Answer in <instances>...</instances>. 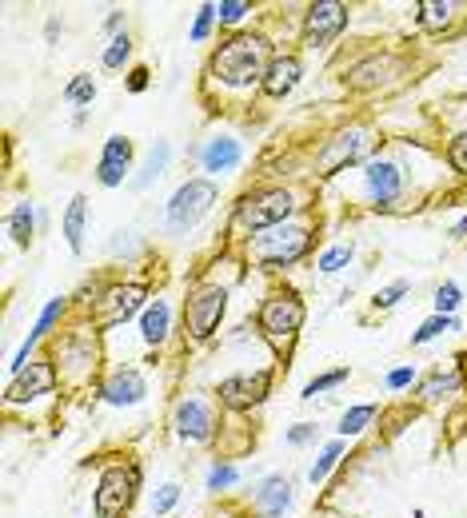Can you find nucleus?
Here are the masks:
<instances>
[{"instance_id":"nucleus-29","label":"nucleus","mask_w":467,"mask_h":518,"mask_svg":"<svg viewBox=\"0 0 467 518\" xmlns=\"http://www.w3.org/2000/svg\"><path fill=\"white\" fill-rule=\"evenodd\" d=\"M467 387V379H464V371L460 367H452V371H436L428 383H424V399H444V395H460Z\"/></svg>"},{"instance_id":"nucleus-21","label":"nucleus","mask_w":467,"mask_h":518,"mask_svg":"<svg viewBox=\"0 0 467 518\" xmlns=\"http://www.w3.org/2000/svg\"><path fill=\"white\" fill-rule=\"evenodd\" d=\"M240 160H244V148H240V140H232V136H212V140L200 148V168L212 172V176L236 172Z\"/></svg>"},{"instance_id":"nucleus-23","label":"nucleus","mask_w":467,"mask_h":518,"mask_svg":"<svg viewBox=\"0 0 467 518\" xmlns=\"http://www.w3.org/2000/svg\"><path fill=\"white\" fill-rule=\"evenodd\" d=\"M168 331H172V307H168V299H152L140 315V339L148 347H160L168 339Z\"/></svg>"},{"instance_id":"nucleus-43","label":"nucleus","mask_w":467,"mask_h":518,"mask_svg":"<svg viewBox=\"0 0 467 518\" xmlns=\"http://www.w3.org/2000/svg\"><path fill=\"white\" fill-rule=\"evenodd\" d=\"M316 439V423H296L292 431H288V443L292 447H304V443H312Z\"/></svg>"},{"instance_id":"nucleus-18","label":"nucleus","mask_w":467,"mask_h":518,"mask_svg":"<svg viewBox=\"0 0 467 518\" xmlns=\"http://www.w3.org/2000/svg\"><path fill=\"white\" fill-rule=\"evenodd\" d=\"M144 395H148V383L136 367H116L100 383V399L108 407H136V403H144Z\"/></svg>"},{"instance_id":"nucleus-48","label":"nucleus","mask_w":467,"mask_h":518,"mask_svg":"<svg viewBox=\"0 0 467 518\" xmlns=\"http://www.w3.org/2000/svg\"><path fill=\"white\" fill-rule=\"evenodd\" d=\"M460 359H464V363H467V355H460Z\"/></svg>"},{"instance_id":"nucleus-12","label":"nucleus","mask_w":467,"mask_h":518,"mask_svg":"<svg viewBox=\"0 0 467 518\" xmlns=\"http://www.w3.org/2000/svg\"><path fill=\"white\" fill-rule=\"evenodd\" d=\"M268 391H272V371H268V367L228 375V379H220V387H216V395H220V403H224L228 411H252V407H260V403L268 399Z\"/></svg>"},{"instance_id":"nucleus-17","label":"nucleus","mask_w":467,"mask_h":518,"mask_svg":"<svg viewBox=\"0 0 467 518\" xmlns=\"http://www.w3.org/2000/svg\"><path fill=\"white\" fill-rule=\"evenodd\" d=\"M132 172V140L128 136H108L96 160V184L100 188H120Z\"/></svg>"},{"instance_id":"nucleus-24","label":"nucleus","mask_w":467,"mask_h":518,"mask_svg":"<svg viewBox=\"0 0 467 518\" xmlns=\"http://www.w3.org/2000/svg\"><path fill=\"white\" fill-rule=\"evenodd\" d=\"M84 228H88V200H84V196H72V200H68V212H64V220H60V232H64L72 256L84 252Z\"/></svg>"},{"instance_id":"nucleus-6","label":"nucleus","mask_w":467,"mask_h":518,"mask_svg":"<svg viewBox=\"0 0 467 518\" xmlns=\"http://www.w3.org/2000/svg\"><path fill=\"white\" fill-rule=\"evenodd\" d=\"M304 319H308V307H304V299H300L292 287L272 291V295L260 303V311H256V327H260V335L272 339V343L296 339L300 327H304Z\"/></svg>"},{"instance_id":"nucleus-40","label":"nucleus","mask_w":467,"mask_h":518,"mask_svg":"<svg viewBox=\"0 0 467 518\" xmlns=\"http://www.w3.org/2000/svg\"><path fill=\"white\" fill-rule=\"evenodd\" d=\"M176 503H180V483H164V487L152 495V515H168Z\"/></svg>"},{"instance_id":"nucleus-28","label":"nucleus","mask_w":467,"mask_h":518,"mask_svg":"<svg viewBox=\"0 0 467 518\" xmlns=\"http://www.w3.org/2000/svg\"><path fill=\"white\" fill-rule=\"evenodd\" d=\"M376 423V403H360V407H348L344 415H340V439H356V435H364L368 427Z\"/></svg>"},{"instance_id":"nucleus-10","label":"nucleus","mask_w":467,"mask_h":518,"mask_svg":"<svg viewBox=\"0 0 467 518\" xmlns=\"http://www.w3.org/2000/svg\"><path fill=\"white\" fill-rule=\"evenodd\" d=\"M372 152V132L368 128H344L332 140H324V148L316 152V176H336L348 164H360Z\"/></svg>"},{"instance_id":"nucleus-22","label":"nucleus","mask_w":467,"mask_h":518,"mask_svg":"<svg viewBox=\"0 0 467 518\" xmlns=\"http://www.w3.org/2000/svg\"><path fill=\"white\" fill-rule=\"evenodd\" d=\"M460 8L464 4H456V0H416V24L424 32H436L440 36V32H448L456 24Z\"/></svg>"},{"instance_id":"nucleus-38","label":"nucleus","mask_w":467,"mask_h":518,"mask_svg":"<svg viewBox=\"0 0 467 518\" xmlns=\"http://www.w3.org/2000/svg\"><path fill=\"white\" fill-rule=\"evenodd\" d=\"M348 379V367H336V371H328V375H320V379H312L308 387H304V395L300 399H316V395H324V391H332V387H340Z\"/></svg>"},{"instance_id":"nucleus-35","label":"nucleus","mask_w":467,"mask_h":518,"mask_svg":"<svg viewBox=\"0 0 467 518\" xmlns=\"http://www.w3.org/2000/svg\"><path fill=\"white\" fill-rule=\"evenodd\" d=\"M216 20H220V4H200L188 36H192L196 44H200V40H208V32H212V24H216Z\"/></svg>"},{"instance_id":"nucleus-19","label":"nucleus","mask_w":467,"mask_h":518,"mask_svg":"<svg viewBox=\"0 0 467 518\" xmlns=\"http://www.w3.org/2000/svg\"><path fill=\"white\" fill-rule=\"evenodd\" d=\"M292 499H296V483L288 475H268L252 495V511L256 518H280L292 507Z\"/></svg>"},{"instance_id":"nucleus-27","label":"nucleus","mask_w":467,"mask_h":518,"mask_svg":"<svg viewBox=\"0 0 467 518\" xmlns=\"http://www.w3.org/2000/svg\"><path fill=\"white\" fill-rule=\"evenodd\" d=\"M448 331H460V315H428L416 331H412V347H424V343H432V339H440V335H448Z\"/></svg>"},{"instance_id":"nucleus-5","label":"nucleus","mask_w":467,"mask_h":518,"mask_svg":"<svg viewBox=\"0 0 467 518\" xmlns=\"http://www.w3.org/2000/svg\"><path fill=\"white\" fill-rule=\"evenodd\" d=\"M52 363L64 387H84L92 383L96 367H100V347H96V327H72L68 335L56 339L52 347Z\"/></svg>"},{"instance_id":"nucleus-16","label":"nucleus","mask_w":467,"mask_h":518,"mask_svg":"<svg viewBox=\"0 0 467 518\" xmlns=\"http://www.w3.org/2000/svg\"><path fill=\"white\" fill-rule=\"evenodd\" d=\"M364 184H368V196H372L376 208H392L400 200V192H404V168L396 160H388V156L368 160L364 164Z\"/></svg>"},{"instance_id":"nucleus-44","label":"nucleus","mask_w":467,"mask_h":518,"mask_svg":"<svg viewBox=\"0 0 467 518\" xmlns=\"http://www.w3.org/2000/svg\"><path fill=\"white\" fill-rule=\"evenodd\" d=\"M148 76H152L148 68H132L128 72V92H144L148 88Z\"/></svg>"},{"instance_id":"nucleus-1","label":"nucleus","mask_w":467,"mask_h":518,"mask_svg":"<svg viewBox=\"0 0 467 518\" xmlns=\"http://www.w3.org/2000/svg\"><path fill=\"white\" fill-rule=\"evenodd\" d=\"M276 60V48L264 32H232L208 56V76L224 88H264V76Z\"/></svg>"},{"instance_id":"nucleus-14","label":"nucleus","mask_w":467,"mask_h":518,"mask_svg":"<svg viewBox=\"0 0 467 518\" xmlns=\"http://www.w3.org/2000/svg\"><path fill=\"white\" fill-rule=\"evenodd\" d=\"M56 383H60L56 363L52 359H32L16 379H8L4 403H28V399H40V395H52Z\"/></svg>"},{"instance_id":"nucleus-7","label":"nucleus","mask_w":467,"mask_h":518,"mask_svg":"<svg viewBox=\"0 0 467 518\" xmlns=\"http://www.w3.org/2000/svg\"><path fill=\"white\" fill-rule=\"evenodd\" d=\"M216 200H220V188H216L212 180H204V176L184 180V184L172 192V200H168V208H164V220H168L172 232H192V228L216 208Z\"/></svg>"},{"instance_id":"nucleus-20","label":"nucleus","mask_w":467,"mask_h":518,"mask_svg":"<svg viewBox=\"0 0 467 518\" xmlns=\"http://www.w3.org/2000/svg\"><path fill=\"white\" fill-rule=\"evenodd\" d=\"M300 76H304V60H300L296 52L276 56V60H272V68H268V76H264V96H272V100L292 96V92H296V84H300Z\"/></svg>"},{"instance_id":"nucleus-31","label":"nucleus","mask_w":467,"mask_h":518,"mask_svg":"<svg viewBox=\"0 0 467 518\" xmlns=\"http://www.w3.org/2000/svg\"><path fill=\"white\" fill-rule=\"evenodd\" d=\"M460 303H464V291H460V283H452V279H444V283L436 287V295H432L436 315H456Z\"/></svg>"},{"instance_id":"nucleus-32","label":"nucleus","mask_w":467,"mask_h":518,"mask_svg":"<svg viewBox=\"0 0 467 518\" xmlns=\"http://www.w3.org/2000/svg\"><path fill=\"white\" fill-rule=\"evenodd\" d=\"M92 96H96V80H92L88 72L72 76V84L64 88V104H72V108H84V104H92Z\"/></svg>"},{"instance_id":"nucleus-11","label":"nucleus","mask_w":467,"mask_h":518,"mask_svg":"<svg viewBox=\"0 0 467 518\" xmlns=\"http://www.w3.org/2000/svg\"><path fill=\"white\" fill-rule=\"evenodd\" d=\"M348 16H352V12H348V4H340V0H320V4H312V8L304 12V28H300L304 44H308V48H328L332 40L344 36Z\"/></svg>"},{"instance_id":"nucleus-42","label":"nucleus","mask_w":467,"mask_h":518,"mask_svg":"<svg viewBox=\"0 0 467 518\" xmlns=\"http://www.w3.org/2000/svg\"><path fill=\"white\" fill-rule=\"evenodd\" d=\"M388 391H404V387H412L416 383V367L408 363V367H396V371H388Z\"/></svg>"},{"instance_id":"nucleus-37","label":"nucleus","mask_w":467,"mask_h":518,"mask_svg":"<svg viewBox=\"0 0 467 518\" xmlns=\"http://www.w3.org/2000/svg\"><path fill=\"white\" fill-rule=\"evenodd\" d=\"M236 479H240V471H236L232 463H212V471H208V483H204V487H208L212 495H220V491H228Z\"/></svg>"},{"instance_id":"nucleus-9","label":"nucleus","mask_w":467,"mask_h":518,"mask_svg":"<svg viewBox=\"0 0 467 518\" xmlns=\"http://www.w3.org/2000/svg\"><path fill=\"white\" fill-rule=\"evenodd\" d=\"M144 299H148V287H144V283H112V287H104V291H100L96 311H92L88 319H92V327H96V331H104V327H120L124 319L144 315V307H148Z\"/></svg>"},{"instance_id":"nucleus-4","label":"nucleus","mask_w":467,"mask_h":518,"mask_svg":"<svg viewBox=\"0 0 467 518\" xmlns=\"http://www.w3.org/2000/svg\"><path fill=\"white\" fill-rule=\"evenodd\" d=\"M296 192L292 188H256V192H244L240 200H236V212H232V220H236V228H244V232H268V228H280V224H288L292 216H296Z\"/></svg>"},{"instance_id":"nucleus-46","label":"nucleus","mask_w":467,"mask_h":518,"mask_svg":"<svg viewBox=\"0 0 467 518\" xmlns=\"http://www.w3.org/2000/svg\"><path fill=\"white\" fill-rule=\"evenodd\" d=\"M120 24H124V12H112V16H108V24H104V28H108V32H112V36H120Z\"/></svg>"},{"instance_id":"nucleus-39","label":"nucleus","mask_w":467,"mask_h":518,"mask_svg":"<svg viewBox=\"0 0 467 518\" xmlns=\"http://www.w3.org/2000/svg\"><path fill=\"white\" fill-rule=\"evenodd\" d=\"M448 164H452L456 176L467 180V132H456V136L448 140Z\"/></svg>"},{"instance_id":"nucleus-2","label":"nucleus","mask_w":467,"mask_h":518,"mask_svg":"<svg viewBox=\"0 0 467 518\" xmlns=\"http://www.w3.org/2000/svg\"><path fill=\"white\" fill-rule=\"evenodd\" d=\"M312 224L308 220H288L280 228H268V232H256L248 240V259L256 267H268V271H280V267H292L312 252Z\"/></svg>"},{"instance_id":"nucleus-13","label":"nucleus","mask_w":467,"mask_h":518,"mask_svg":"<svg viewBox=\"0 0 467 518\" xmlns=\"http://www.w3.org/2000/svg\"><path fill=\"white\" fill-rule=\"evenodd\" d=\"M396 76H404V60H400L396 52H372V56L356 60V64L344 72L348 88H356V92H376V88H388Z\"/></svg>"},{"instance_id":"nucleus-41","label":"nucleus","mask_w":467,"mask_h":518,"mask_svg":"<svg viewBox=\"0 0 467 518\" xmlns=\"http://www.w3.org/2000/svg\"><path fill=\"white\" fill-rule=\"evenodd\" d=\"M248 12H252L248 0H220V24H228V28H236Z\"/></svg>"},{"instance_id":"nucleus-33","label":"nucleus","mask_w":467,"mask_h":518,"mask_svg":"<svg viewBox=\"0 0 467 518\" xmlns=\"http://www.w3.org/2000/svg\"><path fill=\"white\" fill-rule=\"evenodd\" d=\"M128 56H132V36L128 32H120V36H112L108 40V48H104V68H124L128 64Z\"/></svg>"},{"instance_id":"nucleus-45","label":"nucleus","mask_w":467,"mask_h":518,"mask_svg":"<svg viewBox=\"0 0 467 518\" xmlns=\"http://www.w3.org/2000/svg\"><path fill=\"white\" fill-rule=\"evenodd\" d=\"M136 248V232H116V240H112V252L120 256V252H132Z\"/></svg>"},{"instance_id":"nucleus-26","label":"nucleus","mask_w":467,"mask_h":518,"mask_svg":"<svg viewBox=\"0 0 467 518\" xmlns=\"http://www.w3.org/2000/svg\"><path fill=\"white\" fill-rule=\"evenodd\" d=\"M36 224H40L36 204H16V208L8 212V236H12V244H16V248H28L32 236H36Z\"/></svg>"},{"instance_id":"nucleus-25","label":"nucleus","mask_w":467,"mask_h":518,"mask_svg":"<svg viewBox=\"0 0 467 518\" xmlns=\"http://www.w3.org/2000/svg\"><path fill=\"white\" fill-rule=\"evenodd\" d=\"M168 160H172V148H168V140H156L152 148H148V156H144V164H140V172L132 176V188L136 192H144V188H152L164 172H168Z\"/></svg>"},{"instance_id":"nucleus-8","label":"nucleus","mask_w":467,"mask_h":518,"mask_svg":"<svg viewBox=\"0 0 467 518\" xmlns=\"http://www.w3.org/2000/svg\"><path fill=\"white\" fill-rule=\"evenodd\" d=\"M228 311V287L220 283H192L188 287V299H184V327L196 343L212 339L220 319Z\"/></svg>"},{"instance_id":"nucleus-47","label":"nucleus","mask_w":467,"mask_h":518,"mask_svg":"<svg viewBox=\"0 0 467 518\" xmlns=\"http://www.w3.org/2000/svg\"><path fill=\"white\" fill-rule=\"evenodd\" d=\"M452 236H456V240H467V216L456 224V228H452Z\"/></svg>"},{"instance_id":"nucleus-34","label":"nucleus","mask_w":467,"mask_h":518,"mask_svg":"<svg viewBox=\"0 0 467 518\" xmlns=\"http://www.w3.org/2000/svg\"><path fill=\"white\" fill-rule=\"evenodd\" d=\"M352 256H356V248H352V244H336V248H328L324 256L316 259V267H320L324 275H336V271H344V267L352 263Z\"/></svg>"},{"instance_id":"nucleus-3","label":"nucleus","mask_w":467,"mask_h":518,"mask_svg":"<svg viewBox=\"0 0 467 518\" xmlns=\"http://www.w3.org/2000/svg\"><path fill=\"white\" fill-rule=\"evenodd\" d=\"M140 483H144L140 463H132V459L108 463L100 471V479H96V491H92V511H96V518H128V511L140 499Z\"/></svg>"},{"instance_id":"nucleus-15","label":"nucleus","mask_w":467,"mask_h":518,"mask_svg":"<svg viewBox=\"0 0 467 518\" xmlns=\"http://www.w3.org/2000/svg\"><path fill=\"white\" fill-rule=\"evenodd\" d=\"M172 427L188 443H212L216 439V411L204 399H180L172 411Z\"/></svg>"},{"instance_id":"nucleus-30","label":"nucleus","mask_w":467,"mask_h":518,"mask_svg":"<svg viewBox=\"0 0 467 518\" xmlns=\"http://www.w3.org/2000/svg\"><path fill=\"white\" fill-rule=\"evenodd\" d=\"M340 459H344V439H332V443L320 451V459L312 463V471H308V483H312V487H316V483H324Z\"/></svg>"},{"instance_id":"nucleus-36","label":"nucleus","mask_w":467,"mask_h":518,"mask_svg":"<svg viewBox=\"0 0 467 518\" xmlns=\"http://www.w3.org/2000/svg\"><path fill=\"white\" fill-rule=\"evenodd\" d=\"M408 291H412V283H408V279H392L388 287H380V291L372 295V303H376L380 311H388V307H396V303H400Z\"/></svg>"}]
</instances>
